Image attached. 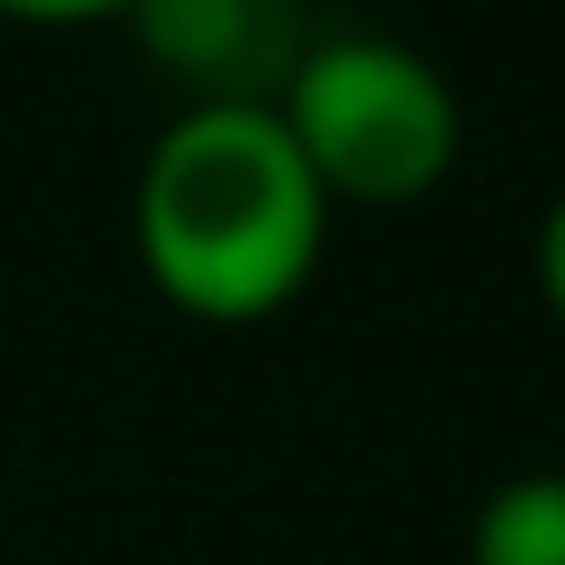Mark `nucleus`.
<instances>
[{"mask_svg":"<svg viewBox=\"0 0 565 565\" xmlns=\"http://www.w3.org/2000/svg\"><path fill=\"white\" fill-rule=\"evenodd\" d=\"M9 26H106V18H132V0H0Z\"/></svg>","mask_w":565,"mask_h":565,"instance_id":"423d86ee","label":"nucleus"},{"mask_svg":"<svg viewBox=\"0 0 565 565\" xmlns=\"http://www.w3.org/2000/svg\"><path fill=\"white\" fill-rule=\"evenodd\" d=\"M327 221L274 106H177L132 177L141 282L194 327L282 318L327 256Z\"/></svg>","mask_w":565,"mask_h":565,"instance_id":"f257e3e1","label":"nucleus"},{"mask_svg":"<svg viewBox=\"0 0 565 565\" xmlns=\"http://www.w3.org/2000/svg\"><path fill=\"white\" fill-rule=\"evenodd\" d=\"M530 282H539V309L565 327V185L547 194V212L530 230Z\"/></svg>","mask_w":565,"mask_h":565,"instance_id":"39448f33","label":"nucleus"},{"mask_svg":"<svg viewBox=\"0 0 565 565\" xmlns=\"http://www.w3.org/2000/svg\"><path fill=\"white\" fill-rule=\"evenodd\" d=\"M468 565H565V468H521L468 512Z\"/></svg>","mask_w":565,"mask_h":565,"instance_id":"20e7f679","label":"nucleus"},{"mask_svg":"<svg viewBox=\"0 0 565 565\" xmlns=\"http://www.w3.org/2000/svg\"><path fill=\"white\" fill-rule=\"evenodd\" d=\"M124 26L185 106H274L318 35L300 0H132Z\"/></svg>","mask_w":565,"mask_h":565,"instance_id":"7ed1b4c3","label":"nucleus"},{"mask_svg":"<svg viewBox=\"0 0 565 565\" xmlns=\"http://www.w3.org/2000/svg\"><path fill=\"white\" fill-rule=\"evenodd\" d=\"M327 212H406L459 168V88L380 26H318L274 97Z\"/></svg>","mask_w":565,"mask_h":565,"instance_id":"f03ea898","label":"nucleus"}]
</instances>
